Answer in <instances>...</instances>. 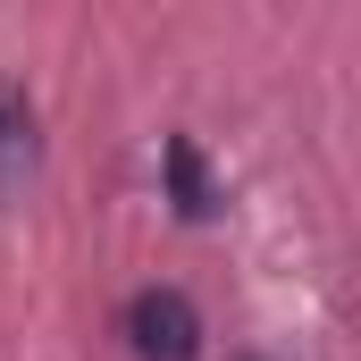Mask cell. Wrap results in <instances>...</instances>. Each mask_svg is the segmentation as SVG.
Returning <instances> with one entry per match:
<instances>
[{
    "label": "cell",
    "mask_w": 361,
    "mask_h": 361,
    "mask_svg": "<svg viewBox=\"0 0 361 361\" xmlns=\"http://www.w3.org/2000/svg\"><path fill=\"white\" fill-rule=\"evenodd\" d=\"M169 193H177V219H210V210H219V193L202 177V152H193L185 135H169Z\"/></svg>",
    "instance_id": "3"
},
{
    "label": "cell",
    "mask_w": 361,
    "mask_h": 361,
    "mask_svg": "<svg viewBox=\"0 0 361 361\" xmlns=\"http://www.w3.org/2000/svg\"><path fill=\"white\" fill-rule=\"evenodd\" d=\"M126 345L135 361H202V311L177 286H143L126 302Z\"/></svg>",
    "instance_id": "1"
},
{
    "label": "cell",
    "mask_w": 361,
    "mask_h": 361,
    "mask_svg": "<svg viewBox=\"0 0 361 361\" xmlns=\"http://www.w3.org/2000/svg\"><path fill=\"white\" fill-rule=\"evenodd\" d=\"M34 101H25V85H8L0 76V193H17V185L34 177Z\"/></svg>",
    "instance_id": "2"
}]
</instances>
